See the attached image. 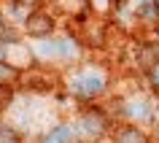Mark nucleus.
<instances>
[{
    "label": "nucleus",
    "instance_id": "20e7f679",
    "mask_svg": "<svg viewBox=\"0 0 159 143\" xmlns=\"http://www.w3.org/2000/svg\"><path fill=\"white\" fill-rule=\"evenodd\" d=\"M113 143H151V138L138 124H121L113 130Z\"/></svg>",
    "mask_w": 159,
    "mask_h": 143
},
{
    "label": "nucleus",
    "instance_id": "f8f14e48",
    "mask_svg": "<svg viewBox=\"0 0 159 143\" xmlns=\"http://www.w3.org/2000/svg\"><path fill=\"white\" fill-rule=\"evenodd\" d=\"M11 35H8V27H6V19L0 16V43H6Z\"/></svg>",
    "mask_w": 159,
    "mask_h": 143
},
{
    "label": "nucleus",
    "instance_id": "9d476101",
    "mask_svg": "<svg viewBox=\"0 0 159 143\" xmlns=\"http://www.w3.org/2000/svg\"><path fill=\"white\" fill-rule=\"evenodd\" d=\"M135 6H138V11H151V8H157V0H132Z\"/></svg>",
    "mask_w": 159,
    "mask_h": 143
},
{
    "label": "nucleus",
    "instance_id": "f03ea898",
    "mask_svg": "<svg viewBox=\"0 0 159 143\" xmlns=\"http://www.w3.org/2000/svg\"><path fill=\"white\" fill-rule=\"evenodd\" d=\"M70 92L78 97V100H94V97H100L105 92V78L100 73H92V70H86V73H78V76L70 81Z\"/></svg>",
    "mask_w": 159,
    "mask_h": 143
},
{
    "label": "nucleus",
    "instance_id": "423d86ee",
    "mask_svg": "<svg viewBox=\"0 0 159 143\" xmlns=\"http://www.w3.org/2000/svg\"><path fill=\"white\" fill-rule=\"evenodd\" d=\"M75 135V127L73 124H57L51 132H46L41 138V143H70Z\"/></svg>",
    "mask_w": 159,
    "mask_h": 143
},
{
    "label": "nucleus",
    "instance_id": "6e6552de",
    "mask_svg": "<svg viewBox=\"0 0 159 143\" xmlns=\"http://www.w3.org/2000/svg\"><path fill=\"white\" fill-rule=\"evenodd\" d=\"M0 143H22V138L11 124H0Z\"/></svg>",
    "mask_w": 159,
    "mask_h": 143
},
{
    "label": "nucleus",
    "instance_id": "ddd939ff",
    "mask_svg": "<svg viewBox=\"0 0 159 143\" xmlns=\"http://www.w3.org/2000/svg\"><path fill=\"white\" fill-rule=\"evenodd\" d=\"M154 30H157V35H159V19H157V25H154Z\"/></svg>",
    "mask_w": 159,
    "mask_h": 143
},
{
    "label": "nucleus",
    "instance_id": "1a4fd4ad",
    "mask_svg": "<svg viewBox=\"0 0 159 143\" xmlns=\"http://www.w3.org/2000/svg\"><path fill=\"white\" fill-rule=\"evenodd\" d=\"M11 100H14V86H0V111L8 108Z\"/></svg>",
    "mask_w": 159,
    "mask_h": 143
},
{
    "label": "nucleus",
    "instance_id": "0eeeda50",
    "mask_svg": "<svg viewBox=\"0 0 159 143\" xmlns=\"http://www.w3.org/2000/svg\"><path fill=\"white\" fill-rule=\"evenodd\" d=\"M19 78H22V70L6 59H0V86H14Z\"/></svg>",
    "mask_w": 159,
    "mask_h": 143
},
{
    "label": "nucleus",
    "instance_id": "9b49d317",
    "mask_svg": "<svg viewBox=\"0 0 159 143\" xmlns=\"http://www.w3.org/2000/svg\"><path fill=\"white\" fill-rule=\"evenodd\" d=\"M148 81H151V86L159 92V65H154V67L148 70Z\"/></svg>",
    "mask_w": 159,
    "mask_h": 143
},
{
    "label": "nucleus",
    "instance_id": "39448f33",
    "mask_svg": "<svg viewBox=\"0 0 159 143\" xmlns=\"http://www.w3.org/2000/svg\"><path fill=\"white\" fill-rule=\"evenodd\" d=\"M138 65L146 73L154 65H159V43H146V46H140V51H138Z\"/></svg>",
    "mask_w": 159,
    "mask_h": 143
},
{
    "label": "nucleus",
    "instance_id": "f257e3e1",
    "mask_svg": "<svg viewBox=\"0 0 159 143\" xmlns=\"http://www.w3.org/2000/svg\"><path fill=\"white\" fill-rule=\"evenodd\" d=\"M105 132H108V119H105V113L97 111V108L84 111V113L78 116V122H75V135H81L86 141L100 143Z\"/></svg>",
    "mask_w": 159,
    "mask_h": 143
},
{
    "label": "nucleus",
    "instance_id": "7ed1b4c3",
    "mask_svg": "<svg viewBox=\"0 0 159 143\" xmlns=\"http://www.w3.org/2000/svg\"><path fill=\"white\" fill-rule=\"evenodd\" d=\"M25 33L30 38H49L54 33V19L46 11H30L25 16Z\"/></svg>",
    "mask_w": 159,
    "mask_h": 143
}]
</instances>
